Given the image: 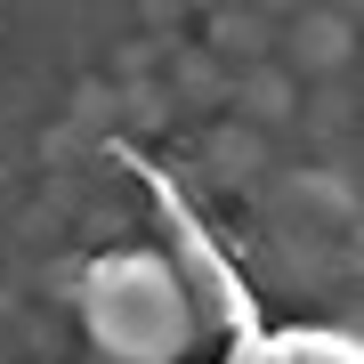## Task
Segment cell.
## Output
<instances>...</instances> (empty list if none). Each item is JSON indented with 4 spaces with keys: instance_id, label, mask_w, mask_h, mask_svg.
<instances>
[{
    "instance_id": "1",
    "label": "cell",
    "mask_w": 364,
    "mask_h": 364,
    "mask_svg": "<svg viewBox=\"0 0 364 364\" xmlns=\"http://www.w3.org/2000/svg\"><path fill=\"white\" fill-rule=\"evenodd\" d=\"M227 364H364V348L348 332H324V324H284V332L235 340Z\"/></svg>"
}]
</instances>
